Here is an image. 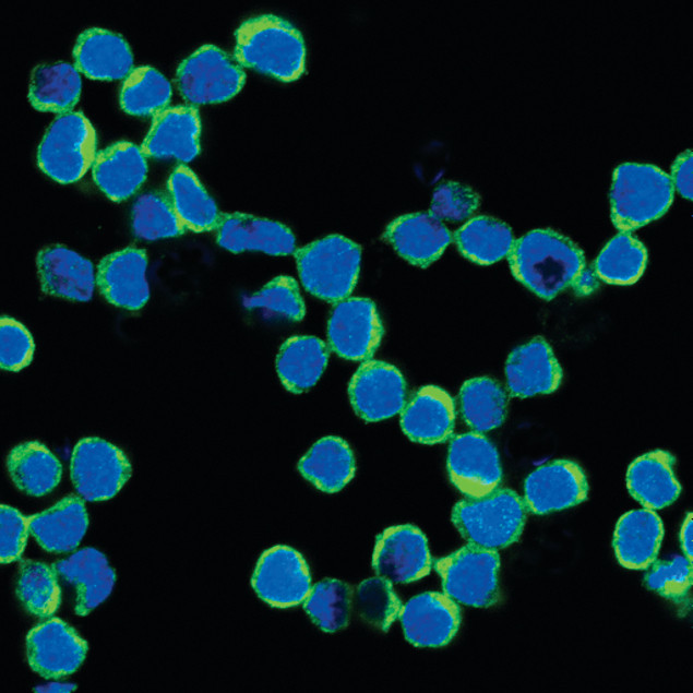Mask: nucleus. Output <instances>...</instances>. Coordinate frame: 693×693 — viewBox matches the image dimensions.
Masks as SVG:
<instances>
[{
    "label": "nucleus",
    "mask_w": 693,
    "mask_h": 693,
    "mask_svg": "<svg viewBox=\"0 0 693 693\" xmlns=\"http://www.w3.org/2000/svg\"><path fill=\"white\" fill-rule=\"evenodd\" d=\"M246 73L235 57L215 45H204L178 67L176 84L192 105L230 99L242 88Z\"/></svg>",
    "instance_id": "6e6552de"
},
{
    "label": "nucleus",
    "mask_w": 693,
    "mask_h": 693,
    "mask_svg": "<svg viewBox=\"0 0 693 693\" xmlns=\"http://www.w3.org/2000/svg\"><path fill=\"white\" fill-rule=\"evenodd\" d=\"M479 203V195L471 188L447 181L435 188L430 213L440 220L459 222L468 218Z\"/></svg>",
    "instance_id": "49530a36"
},
{
    "label": "nucleus",
    "mask_w": 693,
    "mask_h": 693,
    "mask_svg": "<svg viewBox=\"0 0 693 693\" xmlns=\"http://www.w3.org/2000/svg\"><path fill=\"white\" fill-rule=\"evenodd\" d=\"M244 304L290 321H300L306 314V306L298 283L287 275L271 279L259 291L246 299Z\"/></svg>",
    "instance_id": "c03bdc74"
},
{
    "label": "nucleus",
    "mask_w": 693,
    "mask_h": 693,
    "mask_svg": "<svg viewBox=\"0 0 693 693\" xmlns=\"http://www.w3.org/2000/svg\"><path fill=\"white\" fill-rule=\"evenodd\" d=\"M201 119L191 105L166 107L153 117L141 148L148 157L191 162L200 153Z\"/></svg>",
    "instance_id": "6ab92c4d"
},
{
    "label": "nucleus",
    "mask_w": 693,
    "mask_h": 693,
    "mask_svg": "<svg viewBox=\"0 0 693 693\" xmlns=\"http://www.w3.org/2000/svg\"><path fill=\"white\" fill-rule=\"evenodd\" d=\"M300 474L318 489L333 493L354 477L355 457L342 438L328 435L316 441L299 461Z\"/></svg>",
    "instance_id": "2f4dec72"
},
{
    "label": "nucleus",
    "mask_w": 693,
    "mask_h": 693,
    "mask_svg": "<svg viewBox=\"0 0 693 693\" xmlns=\"http://www.w3.org/2000/svg\"><path fill=\"white\" fill-rule=\"evenodd\" d=\"M35 350L28 330L10 316L0 320V363L3 370L19 371L28 366Z\"/></svg>",
    "instance_id": "de8ad7c7"
},
{
    "label": "nucleus",
    "mask_w": 693,
    "mask_h": 693,
    "mask_svg": "<svg viewBox=\"0 0 693 693\" xmlns=\"http://www.w3.org/2000/svg\"><path fill=\"white\" fill-rule=\"evenodd\" d=\"M432 561L423 533L413 525H397L377 538L372 566L378 576L391 583H411L426 576Z\"/></svg>",
    "instance_id": "2eb2a0df"
},
{
    "label": "nucleus",
    "mask_w": 693,
    "mask_h": 693,
    "mask_svg": "<svg viewBox=\"0 0 693 693\" xmlns=\"http://www.w3.org/2000/svg\"><path fill=\"white\" fill-rule=\"evenodd\" d=\"M444 594L466 606L487 608L500 597L497 550L467 543L434 564Z\"/></svg>",
    "instance_id": "0eeeda50"
},
{
    "label": "nucleus",
    "mask_w": 693,
    "mask_h": 693,
    "mask_svg": "<svg viewBox=\"0 0 693 693\" xmlns=\"http://www.w3.org/2000/svg\"><path fill=\"white\" fill-rule=\"evenodd\" d=\"M251 584L267 605L290 608L304 601L311 589V577L298 551L287 546H275L260 557Z\"/></svg>",
    "instance_id": "9b49d317"
},
{
    "label": "nucleus",
    "mask_w": 693,
    "mask_h": 693,
    "mask_svg": "<svg viewBox=\"0 0 693 693\" xmlns=\"http://www.w3.org/2000/svg\"><path fill=\"white\" fill-rule=\"evenodd\" d=\"M382 336L383 325L372 300L348 297L336 302L327 322V339L339 357L366 361L380 346Z\"/></svg>",
    "instance_id": "9d476101"
},
{
    "label": "nucleus",
    "mask_w": 693,
    "mask_h": 693,
    "mask_svg": "<svg viewBox=\"0 0 693 693\" xmlns=\"http://www.w3.org/2000/svg\"><path fill=\"white\" fill-rule=\"evenodd\" d=\"M458 404L463 420L475 432L493 430L506 417V393L495 380L488 377L464 382L459 390Z\"/></svg>",
    "instance_id": "c9c22d12"
},
{
    "label": "nucleus",
    "mask_w": 693,
    "mask_h": 693,
    "mask_svg": "<svg viewBox=\"0 0 693 693\" xmlns=\"http://www.w3.org/2000/svg\"><path fill=\"white\" fill-rule=\"evenodd\" d=\"M693 162L692 151L681 153L672 164L671 182L673 188L685 199L693 198Z\"/></svg>",
    "instance_id": "8fccbe9b"
},
{
    "label": "nucleus",
    "mask_w": 693,
    "mask_h": 693,
    "mask_svg": "<svg viewBox=\"0 0 693 693\" xmlns=\"http://www.w3.org/2000/svg\"><path fill=\"white\" fill-rule=\"evenodd\" d=\"M383 238L403 259L420 267L437 261L452 241L450 230L430 212L395 218Z\"/></svg>",
    "instance_id": "5701e85b"
},
{
    "label": "nucleus",
    "mask_w": 693,
    "mask_h": 693,
    "mask_svg": "<svg viewBox=\"0 0 693 693\" xmlns=\"http://www.w3.org/2000/svg\"><path fill=\"white\" fill-rule=\"evenodd\" d=\"M353 590L348 584L325 578L311 587L303 609L321 630L332 633L347 626Z\"/></svg>",
    "instance_id": "a19ab883"
},
{
    "label": "nucleus",
    "mask_w": 693,
    "mask_h": 693,
    "mask_svg": "<svg viewBox=\"0 0 693 693\" xmlns=\"http://www.w3.org/2000/svg\"><path fill=\"white\" fill-rule=\"evenodd\" d=\"M693 523L692 513H688L680 529V545L684 557L692 562L693 560Z\"/></svg>",
    "instance_id": "3c124183"
},
{
    "label": "nucleus",
    "mask_w": 693,
    "mask_h": 693,
    "mask_svg": "<svg viewBox=\"0 0 693 693\" xmlns=\"http://www.w3.org/2000/svg\"><path fill=\"white\" fill-rule=\"evenodd\" d=\"M96 145V131L81 111L59 113L40 141L37 163L55 181L72 183L93 166Z\"/></svg>",
    "instance_id": "423d86ee"
},
{
    "label": "nucleus",
    "mask_w": 693,
    "mask_h": 693,
    "mask_svg": "<svg viewBox=\"0 0 693 693\" xmlns=\"http://www.w3.org/2000/svg\"><path fill=\"white\" fill-rule=\"evenodd\" d=\"M507 258L514 277L546 300L574 287L585 271L583 251L552 229H535L514 240Z\"/></svg>",
    "instance_id": "f257e3e1"
},
{
    "label": "nucleus",
    "mask_w": 693,
    "mask_h": 693,
    "mask_svg": "<svg viewBox=\"0 0 693 693\" xmlns=\"http://www.w3.org/2000/svg\"><path fill=\"white\" fill-rule=\"evenodd\" d=\"M0 514V558L2 564H8L20 560L24 552L28 534H31L28 517L7 504H1Z\"/></svg>",
    "instance_id": "09e8293b"
},
{
    "label": "nucleus",
    "mask_w": 693,
    "mask_h": 693,
    "mask_svg": "<svg viewBox=\"0 0 693 693\" xmlns=\"http://www.w3.org/2000/svg\"><path fill=\"white\" fill-rule=\"evenodd\" d=\"M167 191L186 229L194 232L216 229L222 213L188 166L181 164L172 170L167 181Z\"/></svg>",
    "instance_id": "473e14b6"
},
{
    "label": "nucleus",
    "mask_w": 693,
    "mask_h": 693,
    "mask_svg": "<svg viewBox=\"0 0 693 693\" xmlns=\"http://www.w3.org/2000/svg\"><path fill=\"white\" fill-rule=\"evenodd\" d=\"M235 59L241 67L291 82L304 71L306 47L300 32L272 14L244 21L236 32Z\"/></svg>",
    "instance_id": "f03ea898"
},
{
    "label": "nucleus",
    "mask_w": 693,
    "mask_h": 693,
    "mask_svg": "<svg viewBox=\"0 0 693 693\" xmlns=\"http://www.w3.org/2000/svg\"><path fill=\"white\" fill-rule=\"evenodd\" d=\"M446 467L451 482L467 498L483 497L498 489L502 481L498 451L479 432L451 439Z\"/></svg>",
    "instance_id": "f8f14e48"
},
{
    "label": "nucleus",
    "mask_w": 693,
    "mask_h": 693,
    "mask_svg": "<svg viewBox=\"0 0 693 693\" xmlns=\"http://www.w3.org/2000/svg\"><path fill=\"white\" fill-rule=\"evenodd\" d=\"M71 479L79 495L86 501L113 498L132 473L124 453L99 438L80 440L71 455Z\"/></svg>",
    "instance_id": "1a4fd4ad"
},
{
    "label": "nucleus",
    "mask_w": 693,
    "mask_h": 693,
    "mask_svg": "<svg viewBox=\"0 0 693 693\" xmlns=\"http://www.w3.org/2000/svg\"><path fill=\"white\" fill-rule=\"evenodd\" d=\"M646 263L645 246L630 232H620L600 251L594 270L608 284L631 285L642 276Z\"/></svg>",
    "instance_id": "4c0bfd02"
},
{
    "label": "nucleus",
    "mask_w": 693,
    "mask_h": 693,
    "mask_svg": "<svg viewBox=\"0 0 693 693\" xmlns=\"http://www.w3.org/2000/svg\"><path fill=\"white\" fill-rule=\"evenodd\" d=\"M674 463V456L662 450L648 452L634 459L626 471L630 494L649 510H660L673 503L681 492Z\"/></svg>",
    "instance_id": "c85d7f7f"
},
{
    "label": "nucleus",
    "mask_w": 693,
    "mask_h": 693,
    "mask_svg": "<svg viewBox=\"0 0 693 693\" xmlns=\"http://www.w3.org/2000/svg\"><path fill=\"white\" fill-rule=\"evenodd\" d=\"M215 230L217 243L234 253L261 251L280 256L296 251V238L289 228L251 214L222 213Z\"/></svg>",
    "instance_id": "aec40b11"
},
{
    "label": "nucleus",
    "mask_w": 693,
    "mask_h": 693,
    "mask_svg": "<svg viewBox=\"0 0 693 693\" xmlns=\"http://www.w3.org/2000/svg\"><path fill=\"white\" fill-rule=\"evenodd\" d=\"M58 575L74 586L75 613L86 616L110 595L115 571L105 554L94 548L81 549L52 564Z\"/></svg>",
    "instance_id": "bb28decb"
},
{
    "label": "nucleus",
    "mask_w": 693,
    "mask_h": 693,
    "mask_svg": "<svg viewBox=\"0 0 693 693\" xmlns=\"http://www.w3.org/2000/svg\"><path fill=\"white\" fill-rule=\"evenodd\" d=\"M355 605L367 623L382 631L390 629L403 607L392 583L381 576L367 578L357 586Z\"/></svg>",
    "instance_id": "37998d69"
},
{
    "label": "nucleus",
    "mask_w": 693,
    "mask_h": 693,
    "mask_svg": "<svg viewBox=\"0 0 693 693\" xmlns=\"http://www.w3.org/2000/svg\"><path fill=\"white\" fill-rule=\"evenodd\" d=\"M75 68L88 77L117 80L133 69V55L119 34L100 27L83 31L74 45Z\"/></svg>",
    "instance_id": "a878e982"
},
{
    "label": "nucleus",
    "mask_w": 693,
    "mask_h": 693,
    "mask_svg": "<svg viewBox=\"0 0 693 693\" xmlns=\"http://www.w3.org/2000/svg\"><path fill=\"white\" fill-rule=\"evenodd\" d=\"M92 175L96 186L108 199L115 202L127 200L146 179V155L134 143H112L96 154Z\"/></svg>",
    "instance_id": "393cba45"
},
{
    "label": "nucleus",
    "mask_w": 693,
    "mask_h": 693,
    "mask_svg": "<svg viewBox=\"0 0 693 693\" xmlns=\"http://www.w3.org/2000/svg\"><path fill=\"white\" fill-rule=\"evenodd\" d=\"M328 356L326 344L315 336L288 338L276 357V371L280 382L296 394L308 391L324 372Z\"/></svg>",
    "instance_id": "7c9ffc66"
},
{
    "label": "nucleus",
    "mask_w": 693,
    "mask_h": 693,
    "mask_svg": "<svg viewBox=\"0 0 693 693\" xmlns=\"http://www.w3.org/2000/svg\"><path fill=\"white\" fill-rule=\"evenodd\" d=\"M16 595L29 613L40 618L52 616L61 602L57 571L44 562L22 560Z\"/></svg>",
    "instance_id": "ea45409f"
},
{
    "label": "nucleus",
    "mask_w": 693,
    "mask_h": 693,
    "mask_svg": "<svg viewBox=\"0 0 693 693\" xmlns=\"http://www.w3.org/2000/svg\"><path fill=\"white\" fill-rule=\"evenodd\" d=\"M454 241L465 258L477 264L489 265L509 255L514 238L505 223L489 216H477L455 231Z\"/></svg>",
    "instance_id": "e433bc0d"
},
{
    "label": "nucleus",
    "mask_w": 693,
    "mask_h": 693,
    "mask_svg": "<svg viewBox=\"0 0 693 693\" xmlns=\"http://www.w3.org/2000/svg\"><path fill=\"white\" fill-rule=\"evenodd\" d=\"M674 188L660 168L637 163L618 166L610 190L611 219L621 232L635 230L659 217L670 207Z\"/></svg>",
    "instance_id": "7ed1b4c3"
},
{
    "label": "nucleus",
    "mask_w": 693,
    "mask_h": 693,
    "mask_svg": "<svg viewBox=\"0 0 693 693\" xmlns=\"http://www.w3.org/2000/svg\"><path fill=\"white\" fill-rule=\"evenodd\" d=\"M29 533L49 552L73 551L88 527L83 500L74 494L64 497L53 506L28 516Z\"/></svg>",
    "instance_id": "c756f323"
},
{
    "label": "nucleus",
    "mask_w": 693,
    "mask_h": 693,
    "mask_svg": "<svg viewBox=\"0 0 693 693\" xmlns=\"http://www.w3.org/2000/svg\"><path fill=\"white\" fill-rule=\"evenodd\" d=\"M509 392L525 398L554 392L563 378L562 368L548 342L537 336L516 347L505 363Z\"/></svg>",
    "instance_id": "412c9836"
},
{
    "label": "nucleus",
    "mask_w": 693,
    "mask_h": 693,
    "mask_svg": "<svg viewBox=\"0 0 693 693\" xmlns=\"http://www.w3.org/2000/svg\"><path fill=\"white\" fill-rule=\"evenodd\" d=\"M662 538V521L654 510L630 511L616 525L613 549L617 560L626 569H647L657 559Z\"/></svg>",
    "instance_id": "cd10ccee"
},
{
    "label": "nucleus",
    "mask_w": 693,
    "mask_h": 693,
    "mask_svg": "<svg viewBox=\"0 0 693 693\" xmlns=\"http://www.w3.org/2000/svg\"><path fill=\"white\" fill-rule=\"evenodd\" d=\"M132 229L138 238L157 240L182 235L187 229L168 194L152 191L140 195L132 207Z\"/></svg>",
    "instance_id": "79ce46f5"
},
{
    "label": "nucleus",
    "mask_w": 693,
    "mask_h": 693,
    "mask_svg": "<svg viewBox=\"0 0 693 693\" xmlns=\"http://www.w3.org/2000/svg\"><path fill=\"white\" fill-rule=\"evenodd\" d=\"M526 513L524 500L515 491L498 488L483 497L458 501L452 522L469 543L498 550L519 539Z\"/></svg>",
    "instance_id": "20e7f679"
},
{
    "label": "nucleus",
    "mask_w": 693,
    "mask_h": 693,
    "mask_svg": "<svg viewBox=\"0 0 693 693\" xmlns=\"http://www.w3.org/2000/svg\"><path fill=\"white\" fill-rule=\"evenodd\" d=\"M406 382L399 370L381 360H366L348 385L355 413L370 422L401 413L406 404Z\"/></svg>",
    "instance_id": "ddd939ff"
},
{
    "label": "nucleus",
    "mask_w": 693,
    "mask_h": 693,
    "mask_svg": "<svg viewBox=\"0 0 693 693\" xmlns=\"http://www.w3.org/2000/svg\"><path fill=\"white\" fill-rule=\"evenodd\" d=\"M455 404L435 385L419 389L401 411L403 432L414 442L437 444L447 441L455 427Z\"/></svg>",
    "instance_id": "b1692460"
},
{
    "label": "nucleus",
    "mask_w": 693,
    "mask_h": 693,
    "mask_svg": "<svg viewBox=\"0 0 693 693\" xmlns=\"http://www.w3.org/2000/svg\"><path fill=\"white\" fill-rule=\"evenodd\" d=\"M146 268V252L128 247L100 260L96 271V285L105 299L113 306L139 310L150 298Z\"/></svg>",
    "instance_id": "a211bd4d"
},
{
    "label": "nucleus",
    "mask_w": 693,
    "mask_h": 693,
    "mask_svg": "<svg viewBox=\"0 0 693 693\" xmlns=\"http://www.w3.org/2000/svg\"><path fill=\"white\" fill-rule=\"evenodd\" d=\"M299 277L313 296L338 302L349 297L360 272L361 249L353 240L331 235L295 251Z\"/></svg>",
    "instance_id": "39448f33"
},
{
    "label": "nucleus",
    "mask_w": 693,
    "mask_h": 693,
    "mask_svg": "<svg viewBox=\"0 0 693 693\" xmlns=\"http://www.w3.org/2000/svg\"><path fill=\"white\" fill-rule=\"evenodd\" d=\"M588 482L582 467L567 459L549 462L531 471L524 482L526 510L543 515L585 501Z\"/></svg>",
    "instance_id": "dca6fc26"
},
{
    "label": "nucleus",
    "mask_w": 693,
    "mask_h": 693,
    "mask_svg": "<svg viewBox=\"0 0 693 693\" xmlns=\"http://www.w3.org/2000/svg\"><path fill=\"white\" fill-rule=\"evenodd\" d=\"M7 468L17 489L33 497L52 491L62 476L60 461L36 441L13 447L7 457Z\"/></svg>",
    "instance_id": "f704fd0d"
},
{
    "label": "nucleus",
    "mask_w": 693,
    "mask_h": 693,
    "mask_svg": "<svg viewBox=\"0 0 693 693\" xmlns=\"http://www.w3.org/2000/svg\"><path fill=\"white\" fill-rule=\"evenodd\" d=\"M36 265L45 294L74 301L91 300L96 273L88 259L64 246L55 244L38 252Z\"/></svg>",
    "instance_id": "4be33fe9"
},
{
    "label": "nucleus",
    "mask_w": 693,
    "mask_h": 693,
    "mask_svg": "<svg viewBox=\"0 0 693 693\" xmlns=\"http://www.w3.org/2000/svg\"><path fill=\"white\" fill-rule=\"evenodd\" d=\"M406 640L420 647L449 644L458 631L461 610L445 594L427 592L413 597L401 610Z\"/></svg>",
    "instance_id": "f3484780"
},
{
    "label": "nucleus",
    "mask_w": 693,
    "mask_h": 693,
    "mask_svg": "<svg viewBox=\"0 0 693 693\" xmlns=\"http://www.w3.org/2000/svg\"><path fill=\"white\" fill-rule=\"evenodd\" d=\"M86 653V641L59 618L36 624L26 635L28 665L46 679L73 673L84 661Z\"/></svg>",
    "instance_id": "4468645a"
},
{
    "label": "nucleus",
    "mask_w": 693,
    "mask_h": 693,
    "mask_svg": "<svg viewBox=\"0 0 693 693\" xmlns=\"http://www.w3.org/2000/svg\"><path fill=\"white\" fill-rule=\"evenodd\" d=\"M171 95V84L163 73L151 65H139L124 77L119 100L130 115L155 116L167 107Z\"/></svg>",
    "instance_id": "58836bf2"
},
{
    "label": "nucleus",
    "mask_w": 693,
    "mask_h": 693,
    "mask_svg": "<svg viewBox=\"0 0 693 693\" xmlns=\"http://www.w3.org/2000/svg\"><path fill=\"white\" fill-rule=\"evenodd\" d=\"M76 689L75 684L72 683H61V682H51L45 685H39L34 689L35 692H72Z\"/></svg>",
    "instance_id": "603ef678"
},
{
    "label": "nucleus",
    "mask_w": 693,
    "mask_h": 693,
    "mask_svg": "<svg viewBox=\"0 0 693 693\" xmlns=\"http://www.w3.org/2000/svg\"><path fill=\"white\" fill-rule=\"evenodd\" d=\"M650 566L644 578L647 588L677 604L685 599L692 587V562L674 557L655 560Z\"/></svg>",
    "instance_id": "a18cd8bd"
},
{
    "label": "nucleus",
    "mask_w": 693,
    "mask_h": 693,
    "mask_svg": "<svg viewBox=\"0 0 693 693\" xmlns=\"http://www.w3.org/2000/svg\"><path fill=\"white\" fill-rule=\"evenodd\" d=\"M82 81L75 65L64 62H46L36 65L28 84L32 106L40 111L63 113L71 111L79 101Z\"/></svg>",
    "instance_id": "72a5a7b5"
}]
</instances>
